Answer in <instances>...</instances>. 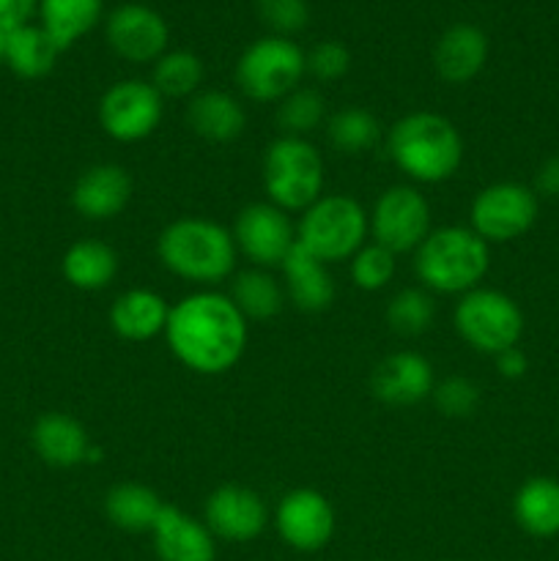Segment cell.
I'll use <instances>...</instances> for the list:
<instances>
[{
	"instance_id": "2e32d148",
	"label": "cell",
	"mask_w": 559,
	"mask_h": 561,
	"mask_svg": "<svg viewBox=\"0 0 559 561\" xmlns=\"http://www.w3.org/2000/svg\"><path fill=\"white\" fill-rule=\"evenodd\" d=\"M436 376L433 365L417 351H395L384 356L370 376V389L384 405L409 409L433 394Z\"/></svg>"
},
{
	"instance_id": "4dcf8cb0",
	"label": "cell",
	"mask_w": 559,
	"mask_h": 561,
	"mask_svg": "<svg viewBox=\"0 0 559 561\" xmlns=\"http://www.w3.org/2000/svg\"><path fill=\"white\" fill-rule=\"evenodd\" d=\"M151 85L162 99H192L203 85V60L190 49H168L153 64Z\"/></svg>"
},
{
	"instance_id": "ba28073f",
	"label": "cell",
	"mask_w": 559,
	"mask_h": 561,
	"mask_svg": "<svg viewBox=\"0 0 559 561\" xmlns=\"http://www.w3.org/2000/svg\"><path fill=\"white\" fill-rule=\"evenodd\" d=\"M453 318L464 343L488 356L515 348L524 334V312L518 301L493 288H475L460 296Z\"/></svg>"
},
{
	"instance_id": "cb8c5ba5",
	"label": "cell",
	"mask_w": 559,
	"mask_h": 561,
	"mask_svg": "<svg viewBox=\"0 0 559 561\" xmlns=\"http://www.w3.org/2000/svg\"><path fill=\"white\" fill-rule=\"evenodd\" d=\"M186 126L206 142H233L247 126V113L225 91H197L186 102Z\"/></svg>"
},
{
	"instance_id": "7c38bea8",
	"label": "cell",
	"mask_w": 559,
	"mask_h": 561,
	"mask_svg": "<svg viewBox=\"0 0 559 561\" xmlns=\"http://www.w3.org/2000/svg\"><path fill=\"white\" fill-rule=\"evenodd\" d=\"M233 241L239 255L255 268L283 266L288 252L296 247V228L283 208L272 203H250L233 222Z\"/></svg>"
},
{
	"instance_id": "8d00e7d4",
	"label": "cell",
	"mask_w": 559,
	"mask_h": 561,
	"mask_svg": "<svg viewBox=\"0 0 559 561\" xmlns=\"http://www.w3.org/2000/svg\"><path fill=\"white\" fill-rule=\"evenodd\" d=\"M351 53L340 42H318L307 53V71L321 82H334L349 75Z\"/></svg>"
},
{
	"instance_id": "83f0119b",
	"label": "cell",
	"mask_w": 559,
	"mask_h": 561,
	"mask_svg": "<svg viewBox=\"0 0 559 561\" xmlns=\"http://www.w3.org/2000/svg\"><path fill=\"white\" fill-rule=\"evenodd\" d=\"M102 11L104 0H38V25L64 53L99 25Z\"/></svg>"
},
{
	"instance_id": "e575fe53",
	"label": "cell",
	"mask_w": 559,
	"mask_h": 561,
	"mask_svg": "<svg viewBox=\"0 0 559 561\" xmlns=\"http://www.w3.org/2000/svg\"><path fill=\"white\" fill-rule=\"evenodd\" d=\"M433 403L449 420H466L480 405V387L464 376H449L433 387Z\"/></svg>"
},
{
	"instance_id": "484cf974",
	"label": "cell",
	"mask_w": 559,
	"mask_h": 561,
	"mask_svg": "<svg viewBox=\"0 0 559 561\" xmlns=\"http://www.w3.org/2000/svg\"><path fill=\"white\" fill-rule=\"evenodd\" d=\"M60 272H64L66 283L77 290H104L118 274V255L110 244L99 239H80L64 252L60 261Z\"/></svg>"
},
{
	"instance_id": "f546056e",
	"label": "cell",
	"mask_w": 559,
	"mask_h": 561,
	"mask_svg": "<svg viewBox=\"0 0 559 561\" xmlns=\"http://www.w3.org/2000/svg\"><path fill=\"white\" fill-rule=\"evenodd\" d=\"M327 137L334 151L360 157V153L373 151L381 142L384 129L381 121L362 107H343L327 121Z\"/></svg>"
},
{
	"instance_id": "e0dca14e",
	"label": "cell",
	"mask_w": 559,
	"mask_h": 561,
	"mask_svg": "<svg viewBox=\"0 0 559 561\" xmlns=\"http://www.w3.org/2000/svg\"><path fill=\"white\" fill-rule=\"evenodd\" d=\"M132 201V175L121 164L99 162L71 186V206L91 222L115 219Z\"/></svg>"
},
{
	"instance_id": "30bf717a",
	"label": "cell",
	"mask_w": 559,
	"mask_h": 561,
	"mask_svg": "<svg viewBox=\"0 0 559 561\" xmlns=\"http://www.w3.org/2000/svg\"><path fill=\"white\" fill-rule=\"evenodd\" d=\"M431 203L417 186L398 184L378 195L370 211V233L376 244L387 247L392 255L417 252V247L431 236Z\"/></svg>"
},
{
	"instance_id": "d4e9b609",
	"label": "cell",
	"mask_w": 559,
	"mask_h": 561,
	"mask_svg": "<svg viewBox=\"0 0 559 561\" xmlns=\"http://www.w3.org/2000/svg\"><path fill=\"white\" fill-rule=\"evenodd\" d=\"M513 518L537 540L559 535V482L554 477H532L515 491Z\"/></svg>"
},
{
	"instance_id": "5bb4252c",
	"label": "cell",
	"mask_w": 559,
	"mask_h": 561,
	"mask_svg": "<svg viewBox=\"0 0 559 561\" xmlns=\"http://www.w3.org/2000/svg\"><path fill=\"white\" fill-rule=\"evenodd\" d=\"M107 44L129 64H157L168 53L170 27L159 11L142 3H124L110 11Z\"/></svg>"
},
{
	"instance_id": "4fadbf2b",
	"label": "cell",
	"mask_w": 559,
	"mask_h": 561,
	"mask_svg": "<svg viewBox=\"0 0 559 561\" xmlns=\"http://www.w3.org/2000/svg\"><path fill=\"white\" fill-rule=\"evenodd\" d=\"M334 510L323 493L312 488H296L280 499L274 510V529L285 546L299 553H316L329 546L334 535Z\"/></svg>"
},
{
	"instance_id": "4316f807",
	"label": "cell",
	"mask_w": 559,
	"mask_h": 561,
	"mask_svg": "<svg viewBox=\"0 0 559 561\" xmlns=\"http://www.w3.org/2000/svg\"><path fill=\"white\" fill-rule=\"evenodd\" d=\"M162 499L157 491L140 482H118L104 493V515L110 524L129 535H146L153 529L159 513H162Z\"/></svg>"
},
{
	"instance_id": "d6986e66",
	"label": "cell",
	"mask_w": 559,
	"mask_h": 561,
	"mask_svg": "<svg viewBox=\"0 0 559 561\" xmlns=\"http://www.w3.org/2000/svg\"><path fill=\"white\" fill-rule=\"evenodd\" d=\"M488 60V38L471 22H455L438 36L433 49V69L449 85L471 82Z\"/></svg>"
},
{
	"instance_id": "60d3db41",
	"label": "cell",
	"mask_w": 559,
	"mask_h": 561,
	"mask_svg": "<svg viewBox=\"0 0 559 561\" xmlns=\"http://www.w3.org/2000/svg\"><path fill=\"white\" fill-rule=\"evenodd\" d=\"M444 561H453V559H444Z\"/></svg>"
},
{
	"instance_id": "836d02e7",
	"label": "cell",
	"mask_w": 559,
	"mask_h": 561,
	"mask_svg": "<svg viewBox=\"0 0 559 561\" xmlns=\"http://www.w3.org/2000/svg\"><path fill=\"white\" fill-rule=\"evenodd\" d=\"M395 257L398 255H392L387 247L365 241L351 257V279H354L356 288L367 290V294L387 288L395 277Z\"/></svg>"
},
{
	"instance_id": "5b68a950",
	"label": "cell",
	"mask_w": 559,
	"mask_h": 561,
	"mask_svg": "<svg viewBox=\"0 0 559 561\" xmlns=\"http://www.w3.org/2000/svg\"><path fill=\"white\" fill-rule=\"evenodd\" d=\"M261 170L269 203L285 214L305 211L323 195L327 168L321 151L307 137L280 135L269 142Z\"/></svg>"
},
{
	"instance_id": "277c9868",
	"label": "cell",
	"mask_w": 559,
	"mask_h": 561,
	"mask_svg": "<svg viewBox=\"0 0 559 561\" xmlns=\"http://www.w3.org/2000/svg\"><path fill=\"white\" fill-rule=\"evenodd\" d=\"M491 266V250L469 225L433 228L417 247L414 268L425 290L444 296H464L480 288Z\"/></svg>"
},
{
	"instance_id": "7402d4cb",
	"label": "cell",
	"mask_w": 559,
	"mask_h": 561,
	"mask_svg": "<svg viewBox=\"0 0 559 561\" xmlns=\"http://www.w3.org/2000/svg\"><path fill=\"white\" fill-rule=\"evenodd\" d=\"M170 305L148 288H132L121 294L110 307V327L126 343H146L164 334Z\"/></svg>"
},
{
	"instance_id": "52a82bcc",
	"label": "cell",
	"mask_w": 559,
	"mask_h": 561,
	"mask_svg": "<svg viewBox=\"0 0 559 561\" xmlns=\"http://www.w3.org/2000/svg\"><path fill=\"white\" fill-rule=\"evenodd\" d=\"M307 75V53L285 36H263L252 42L236 64V82L252 102L272 104L301 85Z\"/></svg>"
},
{
	"instance_id": "ac0fdd59",
	"label": "cell",
	"mask_w": 559,
	"mask_h": 561,
	"mask_svg": "<svg viewBox=\"0 0 559 561\" xmlns=\"http://www.w3.org/2000/svg\"><path fill=\"white\" fill-rule=\"evenodd\" d=\"M153 551L159 561H214L217 537L203 520L192 518L184 510L164 504L151 529Z\"/></svg>"
},
{
	"instance_id": "74e56055",
	"label": "cell",
	"mask_w": 559,
	"mask_h": 561,
	"mask_svg": "<svg viewBox=\"0 0 559 561\" xmlns=\"http://www.w3.org/2000/svg\"><path fill=\"white\" fill-rule=\"evenodd\" d=\"M493 362H497L499 376L507 378V381H518V378H524L526 370H529V359H526V354L518 348V345L497 354L493 356Z\"/></svg>"
},
{
	"instance_id": "f35d334b",
	"label": "cell",
	"mask_w": 559,
	"mask_h": 561,
	"mask_svg": "<svg viewBox=\"0 0 559 561\" xmlns=\"http://www.w3.org/2000/svg\"><path fill=\"white\" fill-rule=\"evenodd\" d=\"M38 11V0H0V25H22Z\"/></svg>"
},
{
	"instance_id": "1f68e13d",
	"label": "cell",
	"mask_w": 559,
	"mask_h": 561,
	"mask_svg": "<svg viewBox=\"0 0 559 561\" xmlns=\"http://www.w3.org/2000/svg\"><path fill=\"white\" fill-rule=\"evenodd\" d=\"M327 121V99L316 88L299 85L277 102V124L283 135L307 137Z\"/></svg>"
},
{
	"instance_id": "6da1fadb",
	"label": "cell",
	"mask_w": 559,
	"mask_h": 561,
	"mask_svg": "<svg viewBox=\"0 0 559 561\" xmlns=\"http://www.w3.org/2000/svg\"><path fill=\"white\" fill-rule=\"evenodd\" d=\"M228 294L195 290L170 307L164 340L175 359L201 376H223L244 356L250 327Z\"/></svg>"
},
{
	"instance_id": "ffe728a7",
	"label": "cell",
	"mask_w": 559,
	"mask_h": 561,
	"mask_svg": "<svg viewBox=\"0 0 559 561\" xmlns=\"http://www.w3.org/2000/svg\"><path fill=\"white\" fill-rule=\"evenodd\" d=\"M33 453L55 469H75L85 466L93 442L80 420L60 411H49L33 422L31 431Z\"/></svg>"
},
{
	"instance_id": "44dd1931",
	"label": "cell",
	"mask_w": 559,
	"mask_h": 561,
	"mask_svg": "<svg viewBox=\"0 0 559 561\" xmlns=\"http://www.w3.org/2000/svg\"><path fill=\"white\" fill-rule=\"evenodd\" d=\"M58 44L42 25H0V64L22 80H42L58 64Z\"/></svg>"
},
{
	"instance_id": "d6a6232c",
	"label": "cell",
	"mask_w": 559,
	"mask_h": 561,
	"mask_svg": "<svg viewBox=\"0 0 559 561\" xmlns=\"http://www.w3.org/2000/svg\"><path fill=\"white\" fill-rule=\"evenodd\" d=\"M436 307L427 290L422 288H403L389 299L387 305V323L392 332L403 337H420L431 329Z\"/></svg>"
},
{
	"instance_id": "9c48e42d",
	"label": "cell",
	"mask_w": 559,
	"mask_h": 561,
	"mask_svg": "<svg viewBox=\"0 0 559 561\" xmlns=\"http://www.w3.org/2000/svg\"><path fill=\"white\" fill-rule=\"evenodd\" d=\"M540 201L532 186L518 181H499L475 195L469 208V228L488 244H507L521 239L535 225Z\"/></svg>"
},
{
	"instance_id": "d590c367",
	"label": "cell",
	"mask_w": 559,
	"mask_h": 561,
	"mask_svg": "<svg viewBox=\"0 0 559 561\" xmlns=\"http://www.w3.org/2000/svg\"><path fill=\"white\" fill-rule=\"evenodd\" d=\"M255 11L272 36L290 38L310 20L307 0H255Z\"/></svg>"
},
{
	"instance_id": "8fae6325",
	"label": "cell",
	"mask_w": 559,
	"mask_h": 561,
	"mask_svg": "<svg viewBox=\"0 0 559 561\" xmlns=\"http://www.w3.org/2000/svg\"><path fill=\"white\" fill-rule=\"evenodd\" d=\"M164 99L151 82L118 80L99 99V126L115 142H140L162 124Z\"/></svg>"
},
{
	"instance_id": "f1b7e54d",
	"label": "cell",
	"mask_w": 559,
	"mask_h": 561,
	"mask_svg": "<svg viewBox=\"0 0 559 561\" xmlns=\"http://www.w3.org/2000/svg\"><path fill=\"white\" fill-rule=\"evenodd\" d=\"M230 301L247 321H272L283 310L285 294L266 268H244L230 277Z\"/></svg>"
},
{
	"instance_id": "3957f363",
	"label": "cell",
	"mask_w": 559,
	"mask_h": 561,
	"mask_svg": "<svg viewBox=\"0 0 559 561\" xmlns=\"http://www.w3.org/2000/svg\"><path fill=\"white\" fill-rule=\"evenodd\" d=\"M162 266L179 279L195 285H217L236 274L233 233L206 217H179L157 239Z\"/></svg>"
},
{
	"instance_id": "8992f818",
	"label": "cell",
	"mask_w": 559,
	"mask_h": 561,
	"mask_svg": "<svg viewBox=\"0 0 559 561\" xmlns=\"http://www.w3.org/2000/svg\"><path fill=\"white\" fill-rule=\"evenodd\" d=\"M367 230H370V217L356 197L321 195L301 211L296 225V244L329 266V263L351 261L367 241Z\"/></svg>"
},
{
	"instance_id": "ab89813d",
	"label": "cell",
	"mask_w": 559,
	"mask_h": 561,
	"mask_svg": "<svg viewBox=\"0 0 559 561\" xmlns=\"http://www.w3.org/2000/svg\"><path fill=\"white\" fill-rule=\"evenodd\" d=\"M535 192L546 197H559V153L540 164L535 175Z\"/></svg>"
},
{
	"instance_id": "9a60e30c",
	"label": "cell",
	"mask_w": 559,
	"mask_h": 561,
	"mask_svg": "<svg viewBox=\"0 0 559 561\" xmlns=\"http://www.w3.org/2000/svg\"><path fill=\"white\" fill-rule=\"evenodd\" d=\"M203 524L217 540L252 542L269 526V510L252 488L219 485L203 507Z\"/></svg>"
},
{
	"instance_id": "603a6c76",
	"label": "cell",
	"mask_w": 559,
	"mask_h": 561,
	"mask_svg": "<svg viewBox=\"0 0 559 561\" xmlns=\"http://www.w3.org/2000/svg\"><path fill=\"white\" fill-rule=\"evenodd\" d=\"M285 294L301 312H323L334 301V279L329 266L296 244L283 261Z\"/></svg>"
},
{
	"instance_id": "b9f144b4",
	"label": "cell",
	"mask_w": 559,
	"mask_h": 561,
	"mask_svg": "<svg viewBox=\"0 0 559 561\" xmlns=\"http://www.w3.org/2000/svg\"><path fill=\"white\" fill-rule=\"evenodd\" d=\"M0 66H3V64H0Z\"/></svg>"
},
{
	"instance_id": "7a4b0ae2",
	"label": "cell",
	"mask_w": 559,
	"mask_h": 561,
	"mask_svg": "<svg viewBox=\"0 0 559 561\" xmlns=\"http://www.w3.org/2000/svg\"><path fill=\"white\" fill-rule=\"evenodd\" d=\"M395 168L414 184H442L460 170L464 137L458 126L431 110H417L395 121L387 135Z\"/></svg>"
}]
</instances>
